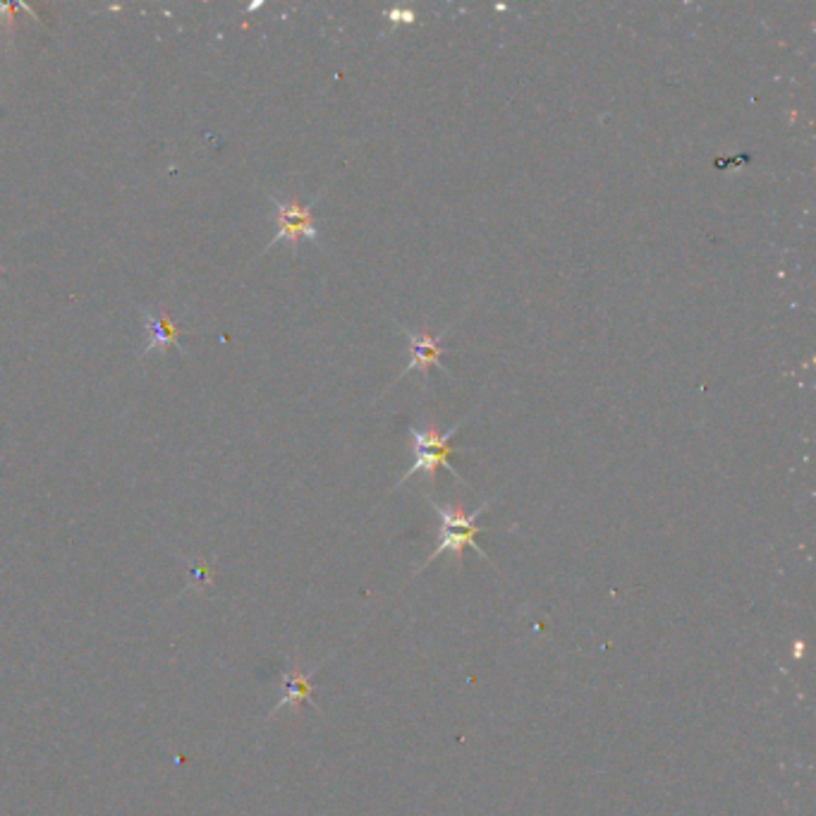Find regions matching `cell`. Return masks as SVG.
<instances>
[{
    "mask_svg": "<svg viewBox=\"0 0 816 816\" xmlns=\"http://www.w3.org/2000/svg\"><path fill=\"white\" fill-rule=\"evenodd\" d=\"M321 195L314 197L309 203H300V199H278L273 195H269L271 203H273V223H276V235L271 238V242L266 245L263 252H269L271 247H276L278 242H288L292 249V257H297V247H300L302 240H309L317 245L319 242V226L317 218H314V207H317Z\"/></svg>",
    "mask_w": 816,
    "mask_h": 816,
    "instance_id": "obj_3",
    "label": "cell"
},
{
    "mask_svg": "<svg viewBox=\"0 0 816 816\" xmlns=\"http://www.w3.org/2000/svg\"><path fill=\"white\" fill-rule=\"evenodd\" d=\"M460 429H462V421H460V424H455V427H452V429H448L446 434H438L436 424H429V427H424V429H419V427H410V448H412L415 460H412V467L407 469V472L402 475V479L396 484V489H400V486H402L407 479H412L417 472L427 475V479H429L431 484H436V472H438V467H446L448 472H450L455 479H458L460 484H465V481H462V477H460V472H458V469H455V467H452V462H450V458H452L455 452L472 450V448H455V446L450 444V441H452V436L458 434Z\"/></svg>",
    "mask_w": 816,
    "mask_h": 816,
    "instance_id": "obj_2",
    "label": "cell"
},
{
    "mask_svg": "<svg viewBox=\"0 0 816 816\" xmlns=\"http://www.w3.org/2000/svg\"><path fill=\"white\" fill-rule=\"evenodd\" d=\"M314 673L317 670H309V673H302L297 666H292L286 678H282V699L278 701L276 711L282 709V706H300V704H309V697H311V678Z\"/></svg>",
    "mask_w": 816,
    "mask_h": 816,
    "instance_id": "obj_6",
    "label": "cell"
},
{
    "mask_svg": "<svg viewBox=\"0 0 816 816\" xmlns=\"http://www.w3.org/2000/svg\"><path fill=\"white\" fill-rule=\"evenodd\" d=\"M141 319H145V328H147V348H145V352L166 355L172 348L180 350L182 328L176 321H172L166 311L141 309Z\"/></svg>",
    "mask_w": 816,
    "mask_h": 816,
    "instance_id": "obj_5",
    "label": "cell"
},
{
    "mask_svg": "<svg viewBox=\"0 0 816 816\" xmlns=\"http://www.w3.org/2000/svg\"><path fill=\"white\" fill-rule=\"evenodd\" d=\"M427 500H429V506L434 508V513L441 517V531H438V546L434 548L431 556L427 558V563H424L419 570L427 568V565H431L438 556H444V554H452L455 560H458V568H462L465 548H475V551L481 558H486V554L477 546V537L484 531V527H479L477 520L491 504H484L475 513H467V510H462L460 504L441 506V504H436L434 498H427Z\"/></svg>",
    "mask_w": 816,
    "mask_h": 816,
    "instance_id": "obj_1",
    "label": "cell"
},
{
    "mask_svg": "<svg viewBox=\"0 0 816 816\" xmlns=\"http://www.w3.org/2000/svg\"><path fill=\"white\" fill-rule=\"evenodd\" d=\"M0 273H3V269H0Z\"/></svg>",
    "mask_w": 816,
    "mask_h": 816,
    "instance_id": "obj_8",
    "label": "cell"
},
{
    "mask_svg": "<svg viewBox=\"0 0 816 816\" xmlns=\"http://www.w3.org/2000/svg\"><path fill=\"white\" fill-rule=\"evenodd\" d=\"M448 331H450V328H444L441 334L434 336L429 331H410V328L402 326V334L407 336V342H410V345H407V350H410V362H407L405 371L398 376L396 381H400L402 376L412 374V371L421 374V379L427 381V376H429V369L431 367H436V369H441L444 374H448V369L441 365V355L446 352V348H444L441 342H444V336Z\"/></svg>",
    "mask_w": 816,
    "mask_h": 816,
    "instance_id": "obj_4",
    "label": "cell"
},
{
    "mask_svg": "<svg viewBox=\"0 0 816 816\" xmlns=\"http://www.w3.org/2000/svg\"><path fill=\"white\" fill-rule=\"evenodd\" d=\"M386 18H390V22H394V24H402V22L412 24L417 20V12H412V10H388Z\"/></svg>",
    "mask_w": 816,
    "mask_h": 816,
    "instance_id": "obj_7",
    "label": "cell"
}]
</instances>
